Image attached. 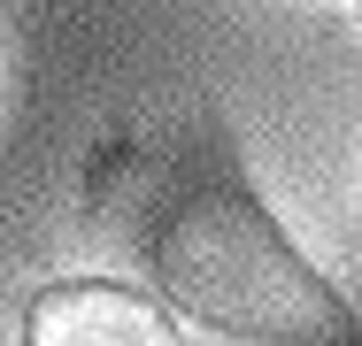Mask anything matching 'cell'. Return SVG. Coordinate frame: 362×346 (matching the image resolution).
<instances>
[{
    "mask_svg": "<svg viewBox=\"0 0 362 346\" xmlns=\"http://www.w3.org/2000/svg\"><path fill=\"white\" fill-rule=\"evenodd\" d=\"M93 231L124 239L146 277L223 339L255 346H362L347 292L286 239L216 116L170 138H108L85 169Z\"/></svg>",
    "mask_w": 362,
    "mask_h": 346,
    "instance_id": "obj_1",
    "label": "cell"
},
{
    "mask_svg": "<svg viewBox=\"0 0 362 346\" xmlns=\"http://www.w3.org/2000/svg\"><path fill=\"white\" fill-rule=\"evenodd\" d=\"M23 346H177V331L154 300L77 277V285H47L23 308Z\"/></svg>",
    "mask_w": 362,
    "mask_h": 346,
    "instance_id": "obj_2",
    "label": "cell"
}]
</instances>
